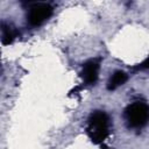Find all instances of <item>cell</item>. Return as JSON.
Wrapping results in <instances>:
<instances>
[{"label":"cell","mask_w":149,"mask_h":149,"mask_svg":"<svg viewBox=\"0 0 149 149\" xmlns=\"http://www.w3.org/2000/svg\"><path fill=\"white\" fill-rule=\"evenodd\" d=\"M86 133L91 141L101 144L109 134V118L102 111H94L87 119Z\"/></svg>","instance_id":"1"},{"label":"cell","mask_w":149,"mask_h":149,"mask_svg":"<svg viewBox=\"0 0 149 149\" xmlns=\"http://www.w3.org/2000/svg\"><path fill=\"white\" fill-rule=\"evenodd\" d=\"M125 118L132 128H142L149 121V106L141 101L128 105L125 109Z\"/></svg>","instance_id":"2"},{"label":"cell","mask_w":149,"mask_h":149,"mask_svg":"<svg viewBox=\"0 0 149 149\" xmlns=\"http://www.w3.org/2000/svg\"><path fill=\"white\" fill-rule=\"evenodd\" d=\"M51 5L47 2H35L29 7L27 14V21L33 27L41 26L44 21H47L52 14Z\"/></svg>","instance_id":"3"},{"label":"cell","mask_w":149,"mask_h":149,"mask_svg":"<svg viewBox=\"0 0 149 149\" xmlns=\"http://www.w3.org/2000/svg\"><path fill=\"white\" fill-rule=\"evenodd\" d=\"M99 69H100L99 59H91V61L86 62L80 72V76H81L84 83L87 85H93L98 80Z\"/></svg>","instance_id":"4"},{"label":"cell","mask_w":149,"mask_h":149,"mask_svg":"<svg viewBox=\"0 0 149 149\" xmlns=\"http://www.w3.org/2000/svg\"><path fill=\"white\" fill-rule=\"evenodd\" d=\"M127 78H128V76L126 74V72L120 71V70L119 71H115L109 77V79L107 81V90H109V91L116 90L119 86H121V85H123L126 83Z\"/></svg>","instance_id":"5"},{"label":"cell","mask_w":149,"mask_h":149,"mask_svg":"<svg viewBox=\"0 0 149 149\" xmlns=\"http://www.w3.org/2000/svg\"><path fill=\"white\" fill-rule=\"evenodd\" d=\"M16 36H17V31L15 28H13L10 24H7L5 22L1 23V42L3 45L10 44Z\"/></svg>","instance_id":"6"},{"label":"cell","mask_w":149,"mask_h":149,"mask_svg":"<svg viewBox=\"0 0 149 149\" xmlns=\"http://www.w3.org/2000/svg\"><path fill=\"white\" fill-rule=\"evenodd\" d=\"M137 69H149V56H148L141 64H139Z\"/></svg>","instance_id":"7"},{"label":"cell","mask_w":149,"mask_h":149,"mask_svg":"<svg viewBox=\"0 0 149 149\" xmlns=\"http://www.w3.org/2000/svg\"><path fill=\"white\" fill-rule=\"evenodd\" d=\"M102 149H108V148H107L106 146H102Z\"/></svg>","instance_id":"8"}]
</instances>
